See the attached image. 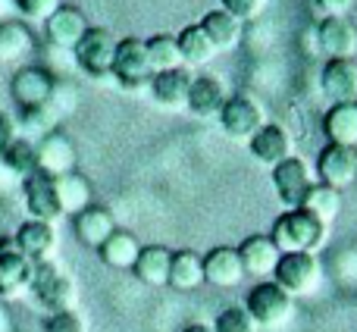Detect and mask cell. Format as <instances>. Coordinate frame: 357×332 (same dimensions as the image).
<instances>
[{
    "label": "cell",
    "mask_w": 357,
    "mask_h": 332,
    "mask_svg": "<svg viewBox=\"0 0 357 332\" xmlns=\"http://www.w3.org/2000/svg\"><path fill=\"white\" fill-rule=\"evenodd\" d=\"M220 126L235 142H251L266 126V113L251 94H229V100L220 110Z\"/></svg>",
    "instance_id": "5"
},
{
    "label": "cell",
    "mask_w": 357,
    "mask_h": 332,
    "mask_svg": "<svg viewBox=\"0 0 357 332\" xmlns=\"http://www.w3.org/2000/svg\"><path fill=\"white\" fill-rule=\"evenodd\" d=\"M182 332H213V326H207V323H188Z\"/></svg>",
    "instance_id": "44"
},
{
    "label": "cell",
    "mask_w": 357,
    "mask_h": 332,
    "mask_svg": "<svg viewBox=\"0 0 357 332\" xmlns=\"http://www.w3.org/2000/svg\"><path fill=\"white\" fill-rule=\"evenodd\" d=\"M270 239L282 254H317L326 241V222H320L304 207H291L276 216Z\"/></svg>",
    "instance_id": "1"
},
{
    "label": "cell",
    "mask_w": 357,
    "mask_h": 332,
    "mask_svg": "<svg viewBox=\"0 0 357 332\" xmlns=\"http://www.w3.org/2000/svg\"><path fill=\"white\" fill-rule=\"evenodd\" d=\"M314 3H317V10L323 13V19H329V16H345L354 0H314Z\"/></svg>",
    "instance_id": "42"
},
{
    "label": "cell",
    "mask_w": 357,
    "mask_h": 332,
    "mask_svg": "<svg viewBox=\"0 0 357 332\" xmlns=\"http://www.w3.org/2000/svg\"><path fill=\"white\" fill-rule=\"evenodd\" d=\"M16 129H19L16 119H13L10 113L0 110V157H3V151L10 148L13 142H16Z\"/></svg>",
    "instance_id": "41"
},
{
    "label": "cell",
    "mask_w": 357,
    "mask_h": 332,
    "mask_svg": "<svg viewBox=\"0 0 357 332\" xmlns=\"http://www.w3.org/2000/svg\"><path fill=\"white\" fill-rule=\"evenodd\" d=\"M38 172L50 179L75 172V144L63 132H50L38 142Z\"/></svg>",
    "instance_id": "17"
},
{
    "label": "cell",
    "mask_w": 357,
    "mask_h": 332,
    "mask_svg": "<svg viewBox=\"0 0 357 332\" xmlns=\"http://www.w3.org/2000/svg\"><path fill=\"white\" fill-rule=\"evenodd\" d=\"M191 79H195V75L185 66H178V69H169V73H157L148 88L160 107H167V110H182V107L188 104Z\"/></svg>",
    "instance_id": "22"
},
{
    "label": "cell",
    "mask_w": 357,
    "mask_h": 332,
    "mask_svg": "<svg viewBox=\"0 0 357 332\" xmlns=\"http://www.w3.org/2000/svg\"><path fill=\"white\" fill-rule=\"evenodd\" d=\"M73 229H75V239H79L82 245L98 251V248L116 232V220H113V213L107 207L91 204V207H85L82 213L73 216Z\"/></svg>",
    "instance_id": "20"
},
{
    "label": "cell",
    "mask_w": 357,
    "mask_h": 332,
    "mask_svg": "<svg viewBox=\"0 0 357 332\" xmlns=\"http://www.w3.org/2000/svg\"><path fill=\"white\" fill-rule=\"evenodd\" d=\"M213 332H257V323L251 320L245 308H226L216 317Z\"/></svg>",
    "instance_id": "36"
},
{
    "label": "cell",
    "mask_w": 357,
    "mask_h": 332,
    "mask_svg": "<svg viewBox=\"0 0 357 332\" xmlns=\"http://www.w3.org/2000/svg\"><path fill=\"white\" fill-rule=\"evenodd\" d=\"M176 41H178V54H182V66H204L216 54V47L201 31V25H185L176 35Z\"/></svg>",
    "instance_id": "31"
},
{
    "label": "cell",
    "mask_w": 357,
    "mask_h": 332,
    "mask_svg": "<svg viewBox=\"0 0 357 332\" xmlns=\"http://www.w3.org/2000/svg\"><path fill=\"white\" fill-rule=\"evenodd\" d=\"M56 79L47 73L44 66H19L10 79V94L19 104V110H29V107H41L54 98Z\"/></svg>",
    "instance_id": "8"
},
{
    "label": "cell",
    "mask_w": 357,
    "mask_h": 332,
    "mask_svg": "<svg viewBox=\"0 0 357 332\" xmlns=\"http://www.w3.org/2000/svg\"><path fill=\"white\" fill-rule=\"evenodd\" d=\"M197 25H201V31L210 38V44H213L216 50H229L241 41V22L235 16H229L226 10L204 13V19Z\"/></svg>",
    "instance_id": "28"
},
{
    "label": "cell",
    "mask_w": 357,
    "mask_h": 332,
    "mask_svg": "<svg viewBox=\"0 0 357 332\" xmlns=\"http://www.w3.org/2000/svg\"><path fill=\"white\" fill-rule=\"evenodd\" d=\"M0 332H13V317L3 304H0Z\"/></svg>",
    "instance_id": "43"
},
{
    "label": "cell",
    "mask_w": 357,
    "mask_h": 332,
    "mask_svg": "<svg viewBox=\"0 0 357 332\" xmlns=\"http://www.w3.org/2000/svg\"><path fill=\"white\" fill-rule=\"evenodd\" d=\"M0 160L10 166L19 179L31 176V172H38V142H31V138H25V135H16V142L3 151Z\"/></svg>",
    "instance_id": "35"
},
{
    "label": "cell",
    "mask_w": 357,
    "mask_h": 332,
    "mask_svg": "<svg viewBox=\"0 0 357 332\" xmlns=\"http://www.w3.org/2000/svg\"><path fill=\"white\" fill-rule=\"evenodd\" d=\"M16 191H22V179L0 160V197H10V195H16Z\"/></svg>",
    "instance_id": "40"
},
{
    "label": "cell",
    "mask_w": 357,
    "mask_h": 332,
    "mask_svg": "<svg viewBox=\"0 0 357 332\" xmlns=\"http://www.w3.org/2000/svg\"><path fill=\"white\" fill-rule=\"evenodd\" d=\"M13 6H16L25 19H31V22H44V19L60 6V0H13Z\"/></svg>",
    "instance_id": "38"
},
{
    "label": "cell",
    "mask_w": 357,
    "mask_h": 332,
    "mask_svg": "<svg viewBox=\"0 0 357 332\" xmlns=\"http://www.w3.org/2000/svg\"><path fill=\"white\" fill-rule=\"evenodd\" d=\"M13 248H16L22 257H29L31 264L50 260V257H54V248H56V229H54V222H41V220L19 222L16 235H13Z\"/></svg>",
    "instance_id": "13"
},
{
    "label": "cell",
    "mask_w": 357,
    "mask_h": 332,
    "mask_svg": "<svg viewBox=\"0 0 357 332\" xmlns=\"http://www.w3.org/2000/svg\"><path fill=\"white\" fill-rule=\"evenodd\" d=\"M56 182V197H60V207H63V216H75L82 213L85 207H91V185H88L85 176L79 172H66V176L54 179Z\"/></svg>",
    "instance_id": "30"
},
{
    "label": "cell",
    "mask_w": 357,
    "mask_h": 332,
    "mask_svg": "<svg viewBox=\"0 0 357 332\" xmlns=\"http://www.w3.org/2000/svg\"><path fill=\"white\" fill-rule=\"evenodd\" d=\"M314 176H310V166L301 157H289L279 166H273V188H276L279 201L285 204V210L301 207L307 191L314 188Z\"/></svg>",
    "instance_id": "9"
},
{
    "label": "cell",
    "mask_w": 357,
    "mask_h": 332,
    "mask_svg": "<svg viewBox=\"0 0 357 332\" xmlns=\"http://www.w3.org/2000/svg\"><path fill=\"white\" fill-rule=\"evenodd\" d=\"M44 332H88V326L79 317V310H60L44 320Z\"/></svg>",
    "instance_id": "37"
},
{
    "label": "cell",
    "mask_w": 357,
    "mask_h": 332,
    "mask_svg": "<svg viewBox=\"0 0 357 332\" xmlns=\"http://www.w3.org/2000/svg\"><path fill=\"white\" fill-rule=\"evenodd\" d=\"M317 176L323 185L342 191L357 179V148H342V144H326L317 157Z\"/></svg>",
    "instance_id": "12"
},
{
    "label": "cell",
    "mask_w": 357,
    "mask_h": 332,
    "mask_svg": "<svg viewBox=\"0 0 357 332\" xmlns=\"http://www.w3.org/2000/svg\"><path fill=\"white\" fill-rule=\"evenodd\" d=\"M0 220H3V213H0Z\"/></svg>",
    "instance_id": "46"
},
{
    "label": "cell",
    "mask_w": 357,
    "mask_h": 332,
    "mask_svg": "<svg viewBox=\"0 0 357 332\" xmlns=\"http://www.w3.org/2000/svg\"><path fill=\"white\" fill-rule=\"evenodd\" d=\"M245 310L260 329H276L291 320L295 298L276 282H257L245 298Z\"/></svg>",
    "instance_id": "3"
},
{
    "label": "cell",
    "mask_w": 357,
    "mask_h": 332,
    "mask_svg": "<svg viewBox=\"0 0 357 332\" xmlns=\"http://www.w3.org/2000/svg\"><path fill=\"white\" fill-rule=\"evenodd\" d=\"M22 201L29 210V220L41 222H56L63 216L60 197H56V182L44 172H31L22 179Z\"/></svg>",
    "instance_id": "10"
},
{
    "label": "cell",
    "mask_w": 357,
    "mask_h": 332,
    "mask_svg": "<svg viewBox=\"0 0 357 332\" xmlns=\"http://www.w3.org/2000/svg\"><path fill=\"white\" fill-rule=\"evenodd\" d=\"M88 29H91V25H88L85 13H82L79 6L60 3L44 19V38H47L50 47H60V50H73Z\"/></svg>",
    "instance_id": "11"
},
{
    "label": "cell",
    "mask_w": 357,
    "mask_h": 332,
    "mask_svg": "<svg viewBox=\"0 0 357 332\" xmlns=\"http://www.w3.org/2000/svg\"><path fill=\"white\" fill-rule=\"evenodd\" d=\"M169 264H173V251L163 245H142L132 273L138 276V282L144 285H169Z\"/></svg>",
    "instance_id": "25"
},
{
    "label": "cell",
    "mask_w": 357,
    "mask_h": 332,
    "mask_svg": "<svg viewBox=\"0 0 357 332\" xmlns=\"http://www.w3.org/2000/svg\"><path fill=\"white\" fill-rule=\"evenodd\" d=\"M320 279H323V270L317 254H282L276 273H273V282L282 285L291 298H304L310 292H317Z\"/></svg>",
    "instance_id": "7"
},
{
    "label": "cell",
    "mask_w": 357,
    "mask_h": 332,
    "mask_svg": "<svg viewBox=\"0 0 357 332\" xmlns=\"http://www.w3.org/2000/svg\"><path fill=\"white\" fill-rule=\"evenodd\" d=\"M323 132L329 144L357 148V104H333L323 116Z\"/></svg>",
    "instance_id": "26"
},
{
    "label": "cell",
    "mask_w": 357,
    "mask_h": 332,
    "mask_svg": "<svg viewBox=\"0 0 357 332\" xmlns=\"http://www.w3.org/2000/svg\"><path fill=\"white\" fill-rule=\"evenodd\" d=\"M238 257L241 266H245V276H273L282 260V251L276 248V241L270 235H248L245 241L238 245Z\"/></svg>",
    "instance_id": "15"
},
{
    "label": "cell",
    "mask_w": 357,
    "mask_h": 332,
    "mask_svg": "<svg viewBox=\"0 0 357 332\" xmlns=\"http://www.w3.org/2000/svg\"><path fill=\"white\" fill-rule=\"evenodd\" d=\"M29 292L35 295V301L41 308H47L50 314H60V310H75V282L54 257L35 264L31 273V285Z\"/></svg>",
    "instance_id": "2"
},
{
    "label": "cell",
    "mask_w": 357,
    "mask_h": 332,
    "mask_svg": "<svg viewBox=\"0 0 357 332\" xmlns=\"http://www.w3.org/2000/svg\"><path fill=\"white\" fill-rule=\"evenodd\" d=\"M35 50V35L16 19H0V66H16Z\"/></svg>",
    "instance_id": "24"
},
{
    "label": "cell",
    "mask_w": 357,
    "mask_h": 332,
    "mask_svg": "<svg viewBox=\"0 0 357 332\" xmlns=\"http://www.w3.org/2000/svg\"><path fill=\"white\" fill-rule=\"evenodd\" d=\"M248 144H251L254 160H260L264 166H279L282 160L295 157L291 154V148H295V144H291V135L276 123H266Z\"/></svg>",
    "instance_id": "21"
},
{
    "label": "cell",
    "mask_w": 357,
    "mask_h": 332,
    "mask_svg": "<svg viewBox=\"0 0 357 332\" xmlns=\"http://www.w3.org/2000/svg\"><path fill=\"white\" fill-rule=\"evenodd\" d=\"M241 279H245V266H241L238 248L220 245L204 254V282L216 285V289H235Z\"/></svg>",
    "instance_id": "16"
},
{
    "label": "cell",
    "mask_w": 357,
    "mask_h": 332,
    "mask_svg": "<svg viewBox=\"0 0 357 332\" xmlns=\"http://www.w3.org/2000/svg\"><path fill=\"white\" fill-rule=\"evenodd\" d=\"M317 41H320L323 54H329V60H354L357 31H354V25L348 22L345 16L323 19L320 29H317Z\"/></svg>",
    "instance_id": "18"
},
{
    "label": "cell",
    "mask_w": 357,
    "mask_h": 332,
    "mask_svg": "<svg viewBox=\"0 0 357 332\" xmlns=\"http://www.w3.org/2000/svg\"><path fill=\"white\" fill-rule=\"evenodd\" d=\"M144 47H148V63H151V69H154V75L182 66V54H178L176 35H154L144 41Z\"/></svg>",
    "instance_id": "34"
},
{
    "label": "cell",
    "mask_w": 357,
    "mask_h": 332,
    "mask_svg": "<svg viewBox=\"0 0 357 332\" xmlns=\"http://www.w3.org/2000/svg\"><path fill=\"white\" fill-rule=\"evenodd\" d=\"M113 79L123 88H148L154 79V69L148 63V47L144 38H123L116 41V56H113Z\"/></svg>",
    "instance_id": "6"
},
{
    "label": "cell",
    "mask_w": 357,
    "mask_h": 332,
    "mask_svg": "<svg viewBox=\"0 0 357 332\" xmlns=\"http://www.w3.org/2000/svg\"><path fill=\"white\" fill-rule=\"evenodd\" d=\"M220 10H226L229 16H235L238 22H248V19H257L260 10L266 6V0H220Z\"/></svg>",
    "instance_id": "39"
},
{
    "label": "cell",
    "mask_w": 357,
    "mask_h": 332,
    "mask_svg": "<svg viewBox=\"0 0 357 332\" xmlns=\"http://www.w3.org/2000/svg\"><path fill=\"white\" fill-rule=\"evenodd\" d=\"M169 285L176 292H195L204 285V257L197 251H173V264H169Z\"/></svg>",
    "instance_id": "29"
},
{
    "label": "cell",
    "mask_w": 357,
    "mask_h": 332,
    "mask_svg": "<svg viewBox=\"0 0 357 332\" xmlns=\"http://www.w3.org/2000/svg\"><path fill=\"white\" fill-rule=\"evenodd\" d=\"M31 273H35V264L29 257H22L13 245L0 248V301L25 295L31 285Z\"/></svg>",
    "instance_id": "14"
},
{
    "label": "cell",
    "mask_w": 357,
    "mask_h": 332,
    "mask_svg": "<svg viewBox=\"0 0 357 332\" xmlns=\"http://www.w3.org/2000/svg\"><path fill=\"white\" fill-rule=\"evenodd\" d=\"M229 100L226 85H222L216 75H195L188 88V110L195 116H220L222 104Z\"/></svg>",
    "instance_id": "23"
},
{
    "label": "cell",
    "mask_w": 357,
    "mask_h": 332,
    "mask_svg": "<svg viewBox=\"0 0 357 332\" xmlns=\"http://www.w3.org/2000/svg\"><path fill=\"white\" fill-rule=\"evenodd\" d=\"M0 248H3V239H0Z\"/></svg>",
    "instance_id": "45"
},
{
    "label": "cell",
    "mask_w": 357,
    "mask_h": 332,
    "mask_svg": "<svg viewBox=\"0 0 357 332\" xmlns=\"http://www.w3.org/2000/svg\"><path fill=\"white\" fill-rule=\"evenodd\" d=\"M307 213H314L320 222H333L335 216H339V210H342V191H335V188H329V185H323V182H317L314 188L307 191V197H304V204H301Z\"/></svg>",
    "instance_id": "33"
},
{
    "label": "cell",
    "mask_w": 357,
    "mask_h": 332,
    "mask_svg": "<svg viewBox=\"0 0 357 332\" xmlns=\"http://www.w3.org/2000/svg\"><path fill=\"white\" fill-rule=\"evenodd\" d=\"M63 119V113L56 110L54 104H41V107H29V110H22L19 113V129H22V135L25 138H31V142H41L44 135H50V132H56V123Z\"/></svg>",
    "instance_id": "32"
},
{
    "label": "cell",
    "mask_w": 357,
    "mask_h": 332,
    "mask_svg": "<svg viewBox=\"0 0 357 332\" xmlns=\"http://www.w3.org/2000/svg\"><path fill=\"white\" fill-rule=\"evenodd\" d=\"M75 66L91 79H110L113 75V56H116V38L107 29H88L82 41L73 47Z\"/></svg>",
    "instance_id": "4"
},
{
    "label": "cell",
    "mask_w": 357,
    "mask_h": 332,
    "mask_svg": "<svg viewBox=\"0 0 357 332\" xmlns=\"http://www.w3.org/2000/svg\"><path fill=\"white\" fill-rule=\"evenodd\" d=\"M98 254L110 270H132L135 260H138V254H142V245H138V239L132 232L116 229V232L98 248Z\"/></svg>",
    "instance_id": "27"
},
{
    "label": "cell",
    "mask_w": 357,
    "mask_h": 332,
    "mask_svg": "<svg viewBox=\"0 0 357 332\" xmlns=\"http://www.w3.org/2000/svg\"><path fill=\"white\" fill-rule=\"evenodd\" d=\"M320 88L333 104H354L357 100V63L354 60H329L323 66Z\"/></svg>",
    "instance_id": "19"
}]
</instances>
